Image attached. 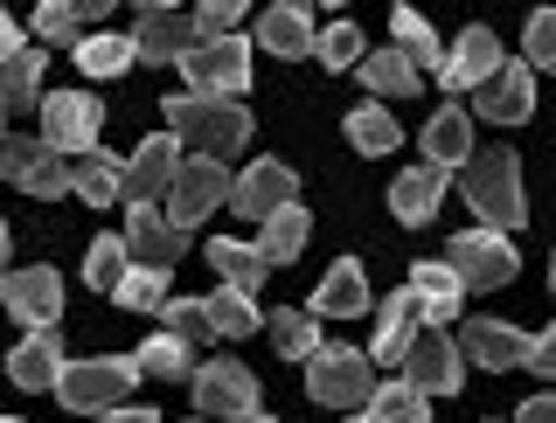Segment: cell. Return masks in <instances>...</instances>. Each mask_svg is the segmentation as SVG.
Instances as JSON below:
<instances>
[{"instance_id": "obj_32", "label": "cell", "mask_w": 556, "mask_h": 423, "mask_svg": "<svg viewBox=\"0 0 556 423\" xmlns=\"http://www.w3.org/2000/svg\"><path fill=\"white\" fill-rule=\"evenodd\" d=\"M306 236H313V216H306L300 202H292V208H278V216L265 222V236H257V251H265V264H292V257L306 251Z\"/></svg>"}, {"instance_id": "obj_22", "label": "cell", "mask_w": 556, "mask_h": 423, "mask_svg": "<svg viewBox=\"0 0 556 423\" xmlns=\"http://www.w3.org/2000/svg\"><path fill=\"white\" fill-rule=\"evenodd\" d=\"M202 257H208V271H216L230 292H251V298H257V285L271 278L265 251H257V243H243V236H216V243H202Z\"/></svg>"}, {"instance_id": "obj_28", "label": "cell", "mask_w": 556, "mask_h": 423, "mask_svg": "<svg viewBox=\"0 0 556 423\" xmlns=\"http://www.w3.org/2000/svg\"><path fill=\"white\" fill-rule=\"evenodd\" d=\"M355 69H362V84H369L376 98H417L425 91V69H417L404 49H369Z\"/></svg>"}, {"instance_id": "obj_13", "label": "cell", "mask_w": 556, "mask_h": 423, "mask_svg": "<svg viewBox=\"0 0 556 423\" xmlns=\"http://www.w3.org/2000/svg\"><path fill=\"white\" fill-rule=\"evenodd\" d=\"M126 257L139 271H174L188 257V229H174L161 208H132L126 216Z\"/></svg>"}, {"instance_id": "obj_16", "label": "cell", "mask_w": 556, "mask_h": 423, "mask_svg": "<svg viewBox=\"0 0 556 423\" xmlns=\"http://www.w3.org/2000/svg\"><path fill=\"white\" fill-rule=\"evenodd\" d=\"M195 410L202 416H243V410H257V375L243 361L195 368Z\"/></svg>"}, {"instance_id": "obj_18", "label": "cell", "mask_w": 556, "mask_h": 423, "mask_svg": "<svg viewBox=\"0 0 556 423\" xmlns=\"http://www.w3.org/2000/svg\"><path fill=\"white\" fill-rule=\"evenodd\" d=\"M459 355L480 361V368H494V375H508V368H529V333H515L501 320H466Z\"/></svg>"}, {"instance_id": "obj_26", "label": "cell", "mask_w": 556, "mask_h": 423, "mask_svg": "<svg viewBox=\"0 0 556 423\" xmlns=\"http://www.w3.org/2000/svg\"><path fill=\"white\" fill-rule=\"evenodd\" d=\"M439 202H445V174L439 167H410V174H396V188H390V216L396 222H431L439 216Z\"/></svg>"}, {"instance_id": "obj_41", "label": "cell", "mask_w": 556, "mask_h": 423, "mask_svg": "<svg viewBox=\"0 0 556 423\" xmlns=\"http://www.w3.org/2000/svg\"><path fill=\"white\" fill-rule=\"evenodd\" d=\"M35 35L56 49H84V8H63V0H42L35 8Z\"/></svg>"}, {"instance_id": "obj_9", "label": "cell", "mask_w": 556, "mask_h": 423, "mask_svg": "<svg viewBox=\"0 0 556 423\" xmlns=\"http://www.w3.org/2000/svg\"><path fill=\"white\" fill-rule=\"evenodd\" d=\"M0 306H8L28 333L56 326V312H63V278H56V264H28V271H8V285H0Z\"/></svg>"}, {"instance_id": "obj_52", "label": "cell", "mask_w": 556, "mask_h": 423, "mask_svg": "<svg viewBox=\"0 0 556 423\" xmlns=\"http://www.w3.org/2000/svg\"><path fill=\"white\" fill-rule=\"evenodd\" d=\"M348 423H382V416H369V410H355V416H348Z\"/></svg>"}, {"instance_id": "obj_37", "label": "cell", "mask_w": 556, "mask_h": 423, "mask_svg": "<svg viewBox=\"0 0 556 423\" xmlns=\"http://www.w3.org/2000/svg\"><path fill=\"white\" fill-rule=\"evenodd\" d=\"M369 416H382V423H431V396H417L404 375H396V382H376Z\"/></svg>"}, {"instance_id": "obj_47", "label": "cell", "mask_w": 556, "mask_h": 423, "mask_svg": "<svg viewBox=\"0 0 556 423\" xmlns=\"http://www.w3.org/2000/svg\"><path fill=\"white\" fill-rule=\"evenodd\" d=\"M515 423H556V389L529 396V402H521V416H515Z\"/></svg>"}, {"instance_id": "obj_48", "label": "cell", "mask_w": 556, "mask_h": 423, "mask_svg": "<svg viewBox=\"0 0 556 423\" xmlns=\"http://www.w3.org/2000/svg\"><path fill=\"white\" fill-rule=\"evenodd\" d=\"M22 49H28V42H22V22H14V14L0 8V63H8V56H22Z\"/></svg>"}, {"instance_id": "obj_38", "label": "cell", "mask_w": 556, "mask_h": 423, "mask_svg": "<svg viewBox=\"0 0 556 423\" xmlns=\"http://www.w3.org/2000/svg\"><path fill=\"white\" fill-rule=\"evenodd\" d=\"M265 333H271V347L286 361H313V355H320V320H313V312H278Z\"/></svg>"}, {"instance_id": "obj_21", "label": "cell", "mask_w": 556, "mask_h": 423, "mask_svg": "<svg viewBox=\"0 0 556 423\" xmlns=\"http://www.w3.org/2000/svg\"><path fill=\"white\" fill-rule=\"evenodd\" d=\"M410 292H417V312H425L431 333H445L452 320H459V306H466V285L452 278V264H417Z\"/></svg>"}, {"instance_id": "obj_56", "label": "cell", "mask_w": 556, "mask_h": 423, "mask_svg": "<svg viewBox=\"0 0 556 423\" xmlns=\"http://www.w3.org/2000/svg\"><path fill=\"white\" fill-rule=\"evenodd\" d=\"M0 423H22V416H0Z\"/></svg>"}, {"instance_id": "obj_24", "label": "cell", "mask_w": 556, "mask_h": 423, "mask_svg": "<svg viewBox=\"0 0 556 423\" xmlns=\"http://www.w3.org/2000/svg\"><path fill=\"white\" fill-rule=\"evenodd\" d=\"M473 161V118L459 112V104H445V112H431V126H425V167H466Z\"/></svg>"}, {"instance_id": "obj_40", "label": "cell", "mask_w": 556, "mask_h": 423, "mask_svg": "<svg viewBox=\"0 0 556 423\" xmlns=\"http://www.w3.org/2000/svg\"><path fill=\"white\" fill-rule=\"evenodd\" d=\"M313 56H320L327 69H355L369 49H362V28L355 22H327L320 35H313Z\"/></svg>"}, {"instance_id": "obj_46", "label": "cell", "mask_w": 556, "mask_h": 423, "mask_svg": "<svg viewBox=\"0 0 556 423\" xmlns=\"http://www.w3.org/2000/svg\"><path fill=\"white\" fill-rule=\"evenodd\" d=\"M529 368H535V375H549V382H556V326L529 333Z\"/></svg>"}, {"instance_id": "obj_30", "label": "cell", "mask_w": 556, "mask_h": 423, "mask_svg": "<svg viewBox=\"0 0 556 423\" xmlns=\"http://www.w3.org/2000/svg\"><path fill=\"white\" fill-rule=\"evenodd\" d=\"M0 112H42V49L0 63Z\"/></svg>"}, {"instance_id": "obj_17", "label": "cell", "mask_w": 556, "mask_h": 423, "mask_svg": "<svg viewBox=\"0 0 556 423\" xmlns=\"http://www.w3.org/2000/svg\"><path fill=\"white\" fill-rule=\"evenodd\" d=\"M132 49L147 63H181L188 49H195V22H188V14H174V8H161V0H147V8H139V22H132Z\"/></svg>"}, {"instance_id": "obj_54", "label": "cell", "mask_w": 556, "mask_h": 423, "mask_svg": "<svg viewBox=\"0 0 556 423\" xmlns=\"http://www.w3.org/2000/svg\"><path fill=\"white\" fill-rule=\"evenodd\" d=\"M549 292H556V257H549Z\"/></svg>"}, {"instance_id": "obj_31", "label": "cell", "mask_w": 556, "mask_h": 423, "mask_svg": "<svg viewBox=\"0 0 556 423\" xmlns=\"http://www.w3.org/2000/svg\"><path fill=\"white\" fill-rule=\"evenodd\" d=\"M202 306H208V333H223V341H251V333L265 326V312H257L251 292H230V285H223V292H208Z\"/></svg>"}, {"instance_id": "obj_6", "label": "cell", "mask_w": 556, "mask_h": 423, "mask_svg": "<svg viewBox=\"0 0 556 423\" xmlns=\"http://www.w3.org/2000/svg\"><path fill=\"white\" fill-rule=\"evenodd\" d=\"M445 264H452V278H459L466 292H501V285H515V271H521L515 243L494 236V229H466V236H452Z\"/></svg>"}, {"instance_id": "obj_45", "label": "cell", "mask_w": 556, "mask_h": 423, "mask_svg": "<svg viewBox=\"0 0 556 423\" xmlns=\"http://www.w3.org/2000/svg\"><path fill=\"white\" fill-rule=\"evenodd\" d=\"M188 22H195V42H223V35H237L243 8H237V0H216V8H195Z\"/></svg>"}, {"instance_id": "obj_23", "label": "cell", "mask_w": 556, "mask_h": 423, "mask_svg": "<svg viewBox=\"0 0 556 423\" xmlns=\"http://www.w3.org/2000/svg\"><path fill=\"white\" fill-rule=\"evenodd\" d=\"M417 326H425V312H417V292H410V285H404V292H390V306L376 312V347H369V355L404 368L410 341H417Z\"/></svg>"}, {"instance_id": "obj_14", "label": "cell", "mask_w": 556, "mask_h": 423, "mask_svg": "<svg viewBox=\"0 0 556 423\" xmlns=\"http://www.w3.org/2000/svg\"><path fill=\"white\" fill-rule=\"evenodd\" d=\"M473 112L486 126H521V118L535 112V69L529 63H501L494 77L473 91Z\"/></svg>"}, {"instance_id": "obj_4", "label": "cell", "mask_w": 556, "mask_h": 423, "mask_svg": "<svg viewBox=\"0 0 556 423\" xmlns=\"http://www.w3.org/2000/svg\"><path fill=\"white\" fill-rule=\"evenodd\" d=\"M132 382H139V361H112V355L70 361L63 382H56V402H63V410H77V416H104V410H126Z\"/></svg>"}, {"instance_id": "obj_44", "label": "cell", "mask_w": 556, "mask_h": 423, "mask_svg": "<svg viewBox=\"0 0 556 423\" xmlns=\"http://www.w3.org/2000/svg\"><path fill=\"white\" fill-rule=\"evenodd\" d=\"M529 69H556V8L529 14Z\"/></svg>"}, {"instance_id": "obj_51", "label": "cell", "mask_w": 556, "mask_h": 423, "mask_svg": "<svg viewBox=\"0 0 556 423\" xmlns=\"http://www.w3.org/2000/svg\"><path fill=\"white\" fill-rule=\"evenodd\" d=\"M230 423H271V416H265V410H243V416H230Z\"/></svg>"}, {"instance_id": "obj_15", "label": "cell", "mask_w": 556, "mask_h": 423, "mask_svg": "<svg viewBox=\"0 0 556 423\" xmlns=\"http://www.w3.org/2000/svg\"><path fill=\"white\" fill-rule=\"evenodd\" d=\"M292 188H300V181H292V167L251 161V167L230 181V208H237V216H251V222H271L278 208H292Z\"/></svg>"}, {"instance_id": "obj_10", "label": "cell", "mask_w": 556, "mask_h": 423, "mask_svg": "<svg viewBox=\"0 0 556 423\" xmlns=\"http://www.w3.org/2000/svg\"><path fill=\"white\" fill-rule=\"evenodd\" d=\"M42 139L63 153H98V98L91 91H56V98H42Z\"/></svg>"}, {"instance_id": "obj_19", "label": "cell", "mask_w": 556, "mask_h": 423, "mask_svg": "<svg viewBox=\"0 0 556 423\" xmlns=\"http://www.w3.org/2000/svg\"><path fill=\"white\" fill-rule=\"evenodd\" d=\"M501 63H508V56H501L494 28H466L459 42H452V56H445V69H439V77H445V91H480V84L494 77Z\"/></svg>"}, {"instance_id": "obj_42", "label": "cell", "mask_w": 556, "mask_h": 423, "mask_svg": "<svg viewBox=\"0 0 556 423\" xmlns=\"http://www.w3.org/2000/svg\"><path fill=\"white\" fill-rule=\"evenodd\" d=\"M112 298H118L126 312H167V271H139V264H132L126 285H118Z\"/></svg>"}, {"instance_id": "obj_35", "label": "cell", "mask_w": 556, "mask_h": 423, "mask_svg": "<svg viewBox=\"0 0 556 423\" xmlns=\"http://www.w3.org/2000/svg\"><path fill=\"white\" fill-rule=\"evenodd\" d=\"M132 35H84V49H77V69L84 77H126L132 69Z\"/></svg>"}, {"instance_id": "obj_33", "label": "cell", "mask_w": 556, "mask_h": 423, "mask_svg": "<svg viewBox=\"0 0 556 423\" xmlns=\"http://www.w3.org/2000/svg\"><path fill=\"white\" fill-rule=\"evenodd\" d=\"M139 375H153V382H195V347H188V341H174V333H153V341L147 347H139Z\"/></svg>"}, {"instance_id": "obj_25", "label": "cell", "mask_w": 556, "mask_h": 423, "mask_svg": "<svg viewBox=\"0 0 556 423\" xmlns=\"http://www.w3.org/2000/svg\"><path fill=\"white\" fill-rule=\"evenodd\" d=\"M313 35H320V28H313V14L292 8V0L257 14V49H271V56H286V63L292 56H313Z\"/></svg>"}, {"instance_id": "obj_1", "label": "cell", "mask_w": 556, "mask_h": 423, "mask_svg": "<svg viewBox=\"0 0 556 423\" xmlns=\"http://www.w3.org/2000/svg\"><path fill=\"white\" fill-rule=\"evenodd\" d=\"M459 195H466V208L480 216V229H494V236H515V229L529 222V195H521V161H515V146L473 153V161L459 167Z\"/></svg>"}, {"instance_id": "obj_36", "label": "cell", "mask_w": 556, "mask_h": 423, "mask_svg": "<svg viewBox=\"0 0 556 423\" xmlns=\"http://www.w3.org/2000/svg\"><path fill=\"white\" fill-rule=\"evenodd\" d=\"M396 139H404V132H396L390 104H362V112H348V146H355V153H369V161H376V153L396 146Z\"/></svg>"}, {"instance_id": "obj_49", "label": "cell", "mask_w": 556, "mask_h": 423, "mask_svg": "<svg viewBox=\"0 0 556 423\" xmlns=\"http://www.w3.org/2000/svg\"><path fill=\"white\" fill-rule=\"evenodd\" d=\"M104 423H161L153 410H104Z\"/></svg>"}, {"instance_id": "obj_53", "label": "cell", "mask_w": 556, "mask_h": 423, "mask_svg": "<svg viewBox=\"0 0 556 423\" xmlns=\"http://www.w3.org/2000/svg\"><path fill=\"white\" fill-rule=\"evenodd\" d=\"M195 423H230V416H195Z\"/></svg>"}, {"instance_id": "obj_29", "label": "cell", "mask_w": 556, "mask_h": 423, "mask_svg": "<svg viewBox=\"0 0 556 423\" xmlns=\"http://www.w3.org/2000/svg\"><path fill=\"white\" fill-rule=\"evenodd\" d=\"M70 195H84L91 208L126 202V167L112 153H84V161H70Z\"/></svg>"}, {"instance_id": "obj_8", "label": "cell", "mask_w": 556, "mask_h": 423, "mask_svg": "<svg viewBox=\"0 0 556 423\" xmlns=\"http://www.w3.org/2000/svg\"><path fill=\"white\" fill-rule=\"evenodd\" d=\"M223 195H230V174H223V161H181V174H174L167 188V222L174 229H195L202 216H216Z\"/></svg>"}, {"instance_id": "obj_20", "label": "cell", "mask_w": 556, "mask_h": 423, "mask_svg": "<svg viewBox=\"0 0 556 423\" xmlns=\"http://www.w3.org/2000/svg\"><path fill=\"white\" fill-rule=\"evenodd\" d=\"M63 341H56V326H42V333H22V347L8 355V375H14V389H56L63 382Z\"/></svg>"}, {"instance_id": "obj_11", "label": "cell", "mask_w": 556, "mask_h": 423, "mask_svg": "<svg viewBox=\"0 0 556 423\" xmlns=\"http://www.w3.org/2000/svg\"><path fill=\"white\" fill-rule=\"evenodd\" d=\"M404 382L417 396H459V382H466L459 341H445V333H417L410 355H404Z\"/></svg>"}, {"instance_id": "obj_7", "label": "cell", "mask_w": 556, "mask_h": 423, "mask_svg": "<svg viewBox=\"0 0 556 423\" xmlns=\"http://www.w3.org/2000/svg\"><path fill=\"white\" fill-rule=\"evenodd\" d=\"M0 174H8L22 195H35V202L70 195V161H63L56 146H49L42 132H14V139H0Z\"/></svg>"}, {"instance_id": "obj_55", "label": "cell", "mask_w": 556, "mask_h": 423, "mask_svg": "<svg viewBox=\"0 0 556 423\" xmlns=\"http://www.w3.org/2000/svg\"><path fill=\"white\" fill-rule=\"evenodd\" d=\"M0 132H8V112H0Z\"/></svg>"}, {"instance_id": "obj_43", "label": "cell", "mask_w": 556, "mask_h": 423, "mask_svg": "<svg viewBox=\"0 0 556 423\" xmlns=\"http://www.w3.org/2000/svg\"><path fill=\"white\" fill-rule=\"evenodd\" d=\"M161 320H167L174 341H188V347L208 341V306H202V298H167V312H161Z\"/></svg>"}, {"instance_id": "obj_3", "label": "cell", "mask_w": 556, "mask_h": 423, "mask_svg": "<svg viewBox=\"0 0 556 423\" xmlns=\"http://www.w3.org/2000/svg\"><path fill=\"white\" fill-rule=\"evenodd\" d=\"M306 396L320 402V410H369V396H376V375H369V355L362 347H320V355L306 361Z\"/></svg>"}, {"instance_id": "obj_2", "label": "cell", "mask_w": 556, "mask_h": 423, "mask_svg": "<svg viewBox=\"0 0 556 423\" xmlns=\"http://www.w3.org/2000/svg\"><path fill=\"white\" fill-rule=\"evenodd\" d=\"M167 132L195 146V161H230V153L251 146V112L223 98H195V91H174L167 98Z\"/></svg>"}, {"instance_id": "obj_39", "label": "cell", "mask_w": 556, "mask_h": 423, "mask_svg": "<svg viewBox=\"0 0 556 423\" xmlns=\"http://www.w3.org/2000/svg\"><path fill=\"white\" fill-rule=\"evenodd\" d=\"M126 271H132L126 236H98V243H91V257H84V278H91L98 292H118V285H126Z\"/></svg>"}, {"instance_id": "obj_34", "label": "cell", "mask_w": 556, "mask_h": 423, "mask_svg": "<svg viewBox=\"0 0 556 423\" xmlns=\"http://www.w3.org/2000/svg\"><path fill=\"white\" fill-rule=\"evenodd\" d=\"M390 22H396V49H404V56H410L417 69H445V42L431 35L425 14H417V8H396Z\"/></svg>"}, {"instance_id": "obj_50", "label": "cell", "mask_w": 556, "mask_h": 423, "mask_svg": "<svg viewBox=\"0 0 556 423\" xmlns=\"http://www.w3.org/2000/svg\"><path fill=\"white\" fill-rule=\"evenodd\" d=\"M0 285H8V222H0Z\"/></svg>"}, {"instance_id": "obj_5", "label": "cell", "mask_w": 556, "mask_h": 423, "mask_svg": "<svg viewBox=\"0 0 556 423\" xmlns=\"http://www.w3.org/2000/svg\"><path fill=\"white\" fill-rule=\"evenodd\" d=\"M181 77L195 98H223V104H243V84H251V42L243 35H223V42H195L181 56Z\"/></svg>"}, {"instance_id": "obj_27", "label": "cell", "mask_w": 556, "mask_h": 423, "mask_svg": "<svg viewBox=\"0 0 556 423\" xmlns=\"http://www.w3.org/2000/svg\"><path fill=\"white\" fill-rule=\"evenodd\" d=\"M313 312H327V320H355V312H369V278H362L355 257H341L334 271L320 278V292H313Z\"/></svg>"}, {"instance_id": "obj_12", "label": "cell", "mask_w": 556, "mask_h": 423, "mask_svg": "<svg viewBox=\"0 0 556 423\" xmlns=\"http://www.w3.org/2000/svg\"><path fill=\"white\" fill-rule=\"evenodd\" d=\"M174 174H181V139H174V132H153L147 146L126 161V202L132 208H161L167 188H174Z\"/></svg>"}]
</instances>
